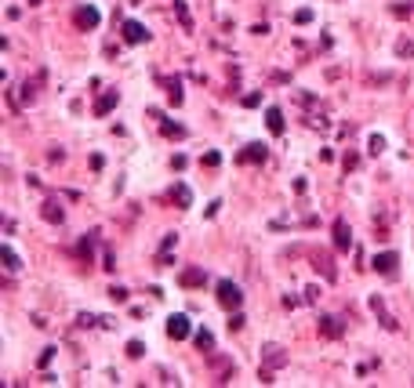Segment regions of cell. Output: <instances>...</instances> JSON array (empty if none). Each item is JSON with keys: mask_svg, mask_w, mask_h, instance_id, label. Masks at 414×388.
<instances>
[{"mask_svg": "<svg viewBox=\"0 0 414 388\" xmlns=\"http://www.w3.org/2000/svg\"><path fill=\"white\" fill-rule=\"evenodd\" d=\"M218 305H222V309H229V312H236V309L244 305L240 287H236V283H229V280H222V283H218Z\"/></svg>", "mask_w": 414, "mask_h": 388, "instance_id": "obj_1", "label": "cell"}, {"mask_svg": "<svg viewBox=\"0 0 414 388\" xmlns=\"http://www.w3.org/2000/svg\"><path fill=\"white\" fill-rule=\"evenodd\" d=\"M371 312L378 316V323L386 330H400V323H396V316L386 309V298H381V294H371Z\"/></svg>", "mask_w": 414, "mask_h": 388, "instance_id": "obj_2", "label": "cell"}, {"mask_svg": "<svg viewBox=\"0 0 414 388\" xmlns=\"http://www.w3.org/2000/svg\"><path fill=\"white\" fill-rule=\"evenodd\" d=\"M193 334V323H189V316H171L167 319V337H174V341H185V337Z\"/></svg>", "mask_w": 414, "mask_h": 388, "instance_id": "obj_3", "label": "cell"}, {"mask_svg": "<svg viewBox=\"0 0 414 388\" xmlns=\"http://www.w3.org/2000/svg\"><path fill=\"white\" fill-rule=\"evenodd\" d=\"M316 330H320L324 337H331V341H338V337L345 334V323L338 316H320L316 319Z\"/></svg>", "mask_w": 414, "mask_h": 388, "instance_id": "obj_4", "label": "cell"}, {"mask_svg": "<svg viewBox=\"0 0 414 388\" xmlns=\"http://www.w3.org/2000/svg\"><path fill=\"white\" fill-rule=\"evenodd\" d=\"M120 33H124L127 44H146V40H149V29L142 26V22H135V19H127V22L120 26Z\"/></svg>", "mask_w": 414, "mask_h": 388, "instance_id": "obj_5", "label": "cell"}, {"mask_svg": "<svg viewBox=\"0 0 414 388\" xmlns=\"http://www.w3.org/2000/svg\"><path fill=\"white\" fill-rule=\"evenodd\" d=\"M396 265H400V254H396V251L374 254V262H371V269H374V272H381V276H392V272H396Z\"/></svg>", "mask_w": 414, "mask_h": 388, "instance_id": "obj_6", "label": "cell"}, {"mask_svg": "<svg viewBox=\"0 0 414 388\" xmlns=\"http://www.w3.org/2000/svg\"><path fill=\"white\" fill-rule=\"evenodd\" d=\"M334 247H338L342 254H345V251H353V229H349V221H345V218L334 221Z\"/></svg>", "mask_w": 414, "mask_h": 388, "instance_id": "obj_7", "label": "cell"}, {"mask_svg": "<svg viewBox=\"0 0 414 388\" xmlns=\"http://www.w3.org/2000/svg\"><path fill=\"white\" fill-rule=\"evenodd\" d=\"M99 19H102V15H99V8H94V4L76 8V15H73V22L81 26V29H94V26H99Z\"/></svg>", "mask_w": 414, "mask_h": 388, "instance_id": "obj_8", "label": "cell"}, {"mask_svg": "<svg viewBox=\"0 0 414 388\" xmlns=\"http://www.w3.org/2000/svg\"><path fill=\"white\" fill-rule=\"evenodd\" d=\"M262 363L269 370H280V366H288V352H283L280 345H265L262 348Z\"/></svg>", "mask_w": 414, "mask_h": 388, "instance_id": "obj_9", "label": "cell"}, {"mask_svg": "<svg viewBox=\"0 0 414 388\" xmlns=\"http://www.w3.org/2000/svg\"><path fill=\"white\" fill-rule=\"evenodd\" d=\"M265 156H269V149L262 142H251V145H244V153L236 156L240 164H265Z\"/></svg>", "mask_w": 414, "mask_h": 388, "instance_id": "obj_10", "label": "cell"}, {"mask_svg": "<svg viewBox=\"0 0 414 388\" xmlns=\"http://www.w3.org/2000/svg\"><path fill=\"white\" fill-rule=\"evenodd\" d=\"M40 218L51 221V225H62V221H66V211H62L58 200H44V203H40Z\"/></svg>", "mask_w": 414, "mask_h": 388, "instance_id": "obj_11", "label": "cell"}, {"mask_svg": "<svg viewBox=\"0 0 414 388\" xmlns=\"http://www.w3.org/2000/svg\"><path fill=\"white\" fill-rule=\"evenodd\" d=\"M179 283L189 287V290H193V287H204V283H207V272L197 269V265H193V269H182V272H179Z\"/></svg>", "mask_w": 414, "mask_h": 388, "instance_id": "obj_12", "label": "cell"}, {"mask_svg": "<svg viewBox=\"0 0 414 388\" xmlns=\"http://www.w3.org/2000/svg\"><path fill=\"white\" fill-rule=\"evenodd\" d=\"M313 265H316V272H324V280H327V283L338 280V269H334L331 254H316V258H313Z\"/></svg>", "mask_w": 414, "mask_h": 388, "instance_id": "obj_13", "label": "cell"}, {"mask_svg": "<svg viewBox=\"0 0 414 388\" xmlns=\"http://www.w3.org/2000/svg\"><path fill=\"white\" fill-rule=\"evenodd\" d=\"M117 102H120V94L117 91H106L99 102H94V117H109V112L117 109Z\"/></svg>", "mask_w": 414, "mask_h": 388, "instance_id": "obj_14", "label": "cell"}, {"mask_svg": "<svg viewBox=\"0 0 414 388\" xmlns=\"http://www.w3.org/2000/svg\"><path fill=\"white\" fill-rule=\"evenodd\" d=\"M44 84V69L33 76V80H26L22 84V106H29V102H37V87Z\"/></svg>", "mask_w": 414, "mask_h": 388, "instance_id": "obj_15", "label": "cell"}, {"mask_svg": "<svg viewBox=\"0 0 414 388\" xmlns=\"http://www.w3.org/2000/svg\"><path fill=\"white\" fill-rule=\"evenodd\" d=\"M265 127H269L273 135H283V112H280L276 106H269V109H265Z\"/></svg>", "mask_w": 414, "mask_h": 388, "instance_id": "obj_16", "label": "cell"}, {"mask_svg": "<svg viewBox=\"0 0 414 388\" xmlns=\"http://www.w3.org/2000/svg\"><path fill=\"white\" fill-rule=\"evenodd\" d=\"M174 19H179V26L185 29V33H193V19H189V4H185V0H174Z\"/></svg>", "mask_w": 414, "mask_h": 388, "instance_id": "obj_17", "label": "cell"}, {"mask_svg": "<svg viewBox=\"0 0 414 388\" xmlns=\"http://www.w3.org/2000/svg\"><path fill=\"white\" fill-rule=\"evenodd\" d=\"M164 87H167L171 106H182V102H185V94H182V80H179V76H174V80H164Z\"/></svg>", "mask_w": 414, "mask_h": 388, "instance_id": "obj_18", "label": "cell"}, {"mask_svg": "<svg viewBox=\"0 0 414 388\" xmlns=\"http://www.w3.org/2000/svg\"><path fill=\"white\" fill-rule=\"evenodd\" d=\"M171 196H174V203H179V207H193V189H189L185 182H179V185H174V192H171Z\"/></svg>", "mask_w": 414, "mask_h": 388, "instance_id": "obj_19", "label": "cell"}, {"mask_svg": "<svg viewBox=\"0 0 414 388\" xmlns=\"http://www.w3.org/2000/svg\"><path fill=\"white\" fill-rule=\"evenodd\" d=\"M0 258H4V269H8V272H19V269H22V262H19V254L11 251V244L0 247Z\"/></svg>", "mask_w": 414, "mask_h": 388, "instance_id": "obj_20", "label": "cell"}, {"mask_svg": "<svg viewBox=\"0 0 414 388\" xmlns=\"http://www.w3.org/2000/svg\"><path fill=\"white\" fill-rule=\"evenodd\" d=\"M160 131H164V138H174V142L185 138V127L182 124H171V120H160Z\"/></svg>", "mask_w": 414, "mask_h": 388, "instance_id": "obj_21", "label": "cell"}, {"mask_svg": "<svg viewBox=\"0 0 414 388\" xmlns=\"http://www.w3.org/2000/svg\"><path fill=\"white\" fill-rule=\"evenodd\" d=\"M193 341H197L200 352H211V348H215V334H211V330H197V334H193Z\"/></svg>", "mask_w": 414, "mask_h": 388, "instance_id": "obj_22", "label": "cell"}, {"mask_svg": "<svg viewBox=\"0 0 414 388\" xmlns=\"http://www.w3.org/2000/svg\"><path fill=\"white\" fill-rule=\"evenodd\" d=\"M76 254H81V258H84V262L91 265V254H94V233H91V236H84V239H81V244H76Z\"/></svg>", "mask_w": 414, "mask_h": 388, "instance_id": "obj_23", "label": "cell"}, {"mask_svg": "<svg viewBox=\"0 0 414 388\" xmlns=\"http://www.w3.org/2000/svg\"><path fill=\"white\" fill-rule=\"evenodd\" d=\"M367 149H371V156H381V153H386V138H381V135H371Z\"/></svg>", "mask_w": 414, "mask_h": 388, "instance_id": "obj_24", "label": "cell"}, {"mask_svg": "<svg viewBox=\"0 0 414 388\" xmlns=\"http://www.w3.org/2000/svg\"><path fill=\"white\" fill-rule=\"evenodd\" d=\"M76 327H102V319L91 316V312H81V316H76Z\"/></svg>", "mask_w": 414, "mask_h": 388, "instance_id": "obj_25", "label": "cell"}, {"mask_svg": "<svg viewBox=\"0 0 414 388\" xmlns=\"http://www.w3.org/2000/svg\"><path fill=\"white\" fill-rule=\"evenodd\" d=\"M244 327H247V316H244L240 309H236V312L229 316V330H244Z\"/></svg>", "mask_w": 414, "mask_h": 388, "instance_id": "obj_26", "label": "cell"}, {"mask_svg": "<svg viewBox=\"0 0 414 388\" xmlns=\"http://www.w3.org/2000/svg\"><path fill=\"white\" fill-rule=\"evenodd\" d=\"M127 355H131V360H142V355H146V345H142V341H127Z\"/></svg>", "mask_w": 414, "mask_h": 388, "instance_id": "obj_27", "label": "cell"}, {"mask_svg": "<svg viewBox=\"0 0 414 388\" xmlns=\"http://www.w3.org/2000/svg\"><path fill=\"white\" fill-rule=\"evenodd\" d=\"M396 55H400V58H414V44L411 40H400V44H396Z\"/></svg>", "mask_w": 414, "mask_h": 388, "instance_id": "obj_28", "label": "cell"}, {"mask_svg": "<svg viewBox=\"0 0 414 388\" xmlns=\"http://www.w3.org/2000/svg\"><path fill=\"white\" fill-rule=\"evenodd\" d=\"M200 164H204V167H218V164H222V156H218V153H204V156H200Z\"/></svg>", "mask_w": 414, "mask_h": 388, "instance_id": "obj_29", "label": "cell"}, {"mask_svg": "<svg viewBox=\"0 0 414 388\" xmlns=\"http://www.w3.org/2000/svg\"><path fill=\"white\" fill-rule=\"evenodd\" d=\"M109 298H113L117 305H124V301H127V290H124V287H109Z\"/></svg>", "mask_w": 414, "mask_h": 388, "instance_id": "obj_30", "label": "cell"}, {"mask_svg": "<svg viewBox=\"0 0 414 388\" xmlns=\"http://www.w3.org/2000/svg\"><path fill=\"white\" fill-rule=\"evenodd\" d=\"M392 15L396 19H407V15H414V8L411 4H392Z\"/></svg>", "mask_w": 414, "mask_h": 388, "instance_id": "obj_31", "label": "cell"}, {"mask_svg": "<svg viewBox=\"0 0 414 388\" xmlns=\"http://www.w3.org/2000/svg\"><path fill=\"white\" fill-rule=\"evenodd\" d=\"M102 269H106V272H113V269H117V258H113V251H106V254H102Z\"/></svg>", "mask_w": 414, "mask_h": 388, "instance_id": "obj_32", "label": "cell"}, {"mask_svg": "<svg viewBox=\"0 0 414 388\" xmlns=\"http://www.w3.org/2000/svg\"><path fill=\"white\" fill-rule=\"evenodd\" d=\"M244 106H247V109H254V106H262V94H258V91H251V94H244Z\"/></svg>", "mask_w": 414, "mask_h": 388, "instance_id": "obj_33", "label": "cell"}, {"mask_svg": "<svg viewBox=\"0 0 414 388\" xmlns=\"http://www.w3.org/2000/svg\"><path fill=\"white\" fill-rule=\"evenodd\" d=\"M295 22H298V26H306V22H313V11H309V8H301V11L295 15Z\"/></svg>", "mask_w": 414, "mask_h": 388, "instance_id": "obj_34", "label": "cell"}, {"mask_svg": "<svg viewBox=\"0 0 414 388\" xmlns=\"http://www.w3.org/2000/svg\"><path fill=\"white\" fill-rule=\"evenodd\" d=\"M55 352H58V348H44V352H40V366H51V360H55Z\"/></svg>", "mask_w": 414, "mask_h": 388, "instance_id": "obj_35", "label": "cell"}, {"mask_svg": "<svg viewBox=\"0 0 414 388\" xmlns=\"http://www.w3.org/2000/svg\"><path fill=\"white\" fill-rule=\"evenodd\" d=\"M174 244H179V236L167 233V236H164V244H160V251H174Z\"/></svg>", "mask_w": 414, "mask_h": 388, "instance_id": "obj_36", "label": "cell"}, {"mask_svg": "<svg viewBox=\"0 0 414 388\" xmlns=\"http://www.w3.org/2000/svg\"><path fill=\"white\" fill-rule=\"evenodd\" d=\"M356 164H360V156L356 153H345V171H353Z\"/></svg>", "mask_w": 414, "mask_h": 388, "instance_id": "obj_37", "label": "cell"}, {"mask_svg": "<svg viewBox=\"0 0 414 388\" xmlns=\"http://www.w3.org/2000/svg\"><path fill=\"white\" fill-rule=\"evenodd\" d=\"M306 301H320V287H306Z\"/></svg>", "mask_w": 414, "mask_h": 388, "instance_id": "obj_38", "label": "cell"}, {"mask_svg": "<svg viewBox=\"0 0 414 388\" xmlns=\"http://www.w3.org/2000/svg\"><path fill=\"white\" fill-rule=\"evenodd\" d=\"M298 305H301V298H295V294L283 298V309H298Z\"/></svg>", "mask_w": 414, "mask_h": 388, "instance_id": "obj_39", "label": "cell"}, {"mask_svg": "<svg viewBox=\"0 0 414 388\" xmlns=\"http://www.w3.org/2000/svg\"><path fill=\"white\" fill-rule=\"evenodd\" d=\"M251 33H254V37H265V33H269V26H265V22H258V26H251Z\"/></svg>", "mask_w": 414, "mask_h": 388, "instance_id": "obj_40", "label": "cell"}, {"mask_svg": "<svg viewBox=\"0 0 414 388\" xmlns=\"http://www.w3.org/2000/svg\"><path fill=\"white\" fill-rule=\"evenodd\" d=\"M29 4H40V0H29Z\"/></svg>", "mask_w": 414, "mask_h": 388, "instance_id": "obj_41", "label": "cell"}]
</instances>
